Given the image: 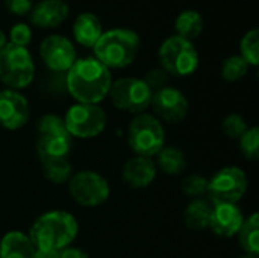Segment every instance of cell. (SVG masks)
<instances>
[{
  "instance_id": "603a6c76",
  "label": "cell",
  "mask_w": 259,
  "mask_h": 258,
  "mask_svg": "<svg viewBox=\"0 0 259 258\" xmlns=\"http://www.w3.org/2000/svg\"><path fill=\"white\" fill-rule=\"evenodd\" d=\"M158 167L165 175H181L187 169V158L179 148H162L158 154Z\"/></svg>"
},
{
  "instance_id": "83f0119b",
  "label": "cell",
  "mask_w": 259,
  "mask_h": 258,
  "mask_svg": "<svg viewBox=\"0 0 259 258\" xmlns=\"http://www.w3.org/2000/svg\"><path fill=\"white\" fill-rule=\"evenodd\" d=\"M38 135H49V134H68L64 119L55 114H46L39 119L36 125Z\"/></svg>"
},
{
  "instance_id": "1f68e13d",
  "label": "cell",
  "mask_w": 259,
  "mask_h": 258,
  "mask_svg": "<svg viewBox=\"0 0 259 258\" xmlns=\"http://www.w3.org/2000/svg\"><path fill=\"white\" fill-rule=\"evenodd\" d=\"M146 84L152 88V91H153V88H156V90H159V88H164V87H167L165 84H167V81H168V73L164 70V68H153V70H150L147 75H146Z\"/></svg>"
},
{
  "instance_id": "5bb4252c",
  "label": "cell",
  "mask_w": 259,
  "mask_h": 258,
  "mask_svg": "<svg viewBox=\"0 0 259 258\" xmlns=\"http://www.w3.org/2000/svg\"><path fill=\"white\" fill-rule=\"evenodd\" d=\"M244 216L237 204H219L212 205L209 227L212 233L223 239H231L238 234Z\"/></svg>"
},
{
  "instance_id": "836d02e7",
  "label": "cell",
  "mask_w": 259,
  "mask_h": 258,
  "mask_svg": "<svg viewBox=\"0 0 259 258\" xmlns=\"http://www.w3.org/2000/svg\"><path fill=\"white\" fill-rule=\"evenodd\" d=\"M59 258H90V255L79 248H65L59 251Z\"/></svg>"
},
{
  "instance_id": "2e32d148",
  "label": "cell",
  "mask_w": 259,
  "mask_h": 258,
  "mask_svg": "<svg viewBox=\"0 0 259 258\" xmlns=\"http://www.w3.org/2000/svg\"><path fill=\"white\" fill-rule=\"evenodd\" d=\"M158 167L153 160L146 157H134L123 167V179L132 189H146L156 178Z\"/></svg>"
},
{
  "instance_id": "277c9868",
  "label": "cell",
  "mask_w": 259,
  "mask_h": 258,
  "mask_svg": "<svg viewBox=\"0 0 259 258\" xmlns=\"http://www.w3.org/2000/svg\"><path fill=\"white\" fill-rule=\"evenodd\" d=\"M35 78V62L27 47L6 43L0 50V81L11 90H23Z\"/></svg>"
},
{
  "instance_id": "52a82bcc",
  "label": "cell",
  "mask_w": 259,
  "mask_h": 258,
  "mask_svg": "<svg viewBox=\"0 0 259 258\" xmlns=\"http://www.w3.org/2000/svg\"><path fill=\"white\" fill-rule=\"evenodd\" d=\"M108 96L117 109L141 114L150 106L153 91L144 79L120 78L112 82Z\"/></svg>"
},
{
  "instance_id": "30bf717a",
  "label": "cell",
  "mask_w": 259,
  "mask_h": 258,
  "mask_svg": "<svg viewBox=\"0 0 259 258\" xmlns=\"http://www.w3.org/2000/svg\"><path fill=\"white\" fill-rule=\"evenodd\" d=\"M68 190L71 198L83 207H97L109 198L108 181L94 170H80L70 178Z\"/></svg>"
},
{
  "instance_id": "7a4b0ae2",
  "label": "cell",
  "mask_w": 259,
  "mask_h": 258,
  "mask_svg": "<svg viewBox=\"0 0 259 258\" xmlns=\"http://www.w3.org/2000/svg\"><path fill=\"white\" fill-rule=\"evenodd\" d=\"M79 225L73 214L53 210L41 214L29 231V239L36 251H62L77 237Z\"/></svg>"
},
{
  "instance_id": "e0dca14e",
  "label": "cell",
  "mask_w": 259,
  "mask_h": 258,
  "mask_svg": "<svg viewBox=\"0 0 259 258\" xmlns=\"http://www.w3.org/2000/svg\"><path fill=\"white\" fill-rule=\"evenodd\" d=\"M73 141L70 134H49L38 135L36 140V154L41 163L52 160L67 158L71 151Z\"/></svg>"
},
{
  "instance_id": "3957f363",
  "label": "cell",
  "mask_w": 259,
  "mask_h": 258,
  "mask_svg": "<svg viewBox=\"0 0 259 258\" xmlns=\"http://www.w3.org/2000/svg\"><path fill=\"white\" fill-rule=\"evenodd\" d=\"M140 50V36L135 30L127 27H114L103 30L93 47L94 58L105 67L124 68L131 65Z\"/></svg>"
},
{
  "instance_id": "7402d4cb",
  "label": "cell",
  "mask_w": 259,
  "mask_h": 258,
  "mask_svg": "<svg viewBox=\"0 0 259 258\" xmlns=\"http://www.w3.org/2000/svg\"><path fill=\"white\" fill-rule=\"evenodd\" d=\"M238 242L241 249L246 254L258 255L259 254V214L253 213L247 219H244L240 231Z\"/></svg>"
},
{
  "instance_id": "8d00e7d4",
  "label": "cell",
  "mask_w": 259,
  "mask_h": 258,
  "mask_svg": "<svg viewBox=\"0 0 259 258\" xmlns=\"http://www.w3.org/2000/svg\"><path fill=\"white\" fill-rule=\"evenodd\" d=\"M238 258H258V255H250V254H244V255H241V257Z\"/></svg>"
},
{
  "instance_id": "4316f807",
  "label": "cell",
  "mask_w": 259,
  "mask_h": 258,
  "mask_svg": "<svg viewBox=\"0 0 259 258\" xmlns=\"http://www.w3.org/2000/svg\"><path fill=\"white\" fill-rule=\"evenodd\" d=\"M240 149L241 154L250 160L256 161L259 157V129L256 126L249 128L241 137H240Z\"/></svg>"
},
{
  "instance_id": "cb8c5ba5",
  "label": "cell",
  "mask_w": 259,
  "mask_h": 258,
  "mask_svg": "<svg viewBox=\"0 0 259 258\" xmlns=\"http://www.w3.org/2000/svg\"><path fill=\"white\" fill-rule=\"evenodd\" d=\"M42 170H44V176L53 184H64L65 181H70L73 175L71 164L68 163L67 158L46 161L42 163Z\"/></svg>"
},
{
  "instance_id": "4dcf8cb0",
  "label": "cell",
  "mask_w": 259,
  "mask_h": 258,
  "mask_svg": "<svg viewBox=\"0 0 259 258\" xmlns=\"http://www.w3.org/2000/svg\"><path fill=\"white\" fill-rule=\"evenodd\" d=\"M32 41V29L27 23H17L9 30V41L11 44L27 47Z\"/></svg>"
},
{
  "instance_id": "6da1fadb",
  "label": "cell",
  "mask_w": 259,
  "mask_h": 258,
  "mask_svg": "<svg viewBox=\"0 0 259 258\" xmlns=\"http://www.w3.org/2000/svg\"><path fill=\"white\" fill-rule=\"evenodd\" d=\"M65 85L77 103L97 105L108 96L112 85V75L94 56L77 58L67 71Z\"/></svg>"
},
{
  "instance_id": "8992f818",
  "label": "cell",
  "mask_w": 259,
  "mask_h": 258,
  "mask_svg": "<svg viewBox=\"0 0 259 258\" xmlns=\"http://www.w3.org/2000/svg\"><path fill=\"white\" fill-rule=\"evenodd\" d=\"M161 68L173 76H190L199 67V52L193 41L178 35L162 41L158 50Z\"/></svg>"
},
{
  "instance_id": "4fadbf2b",
  "label": "cell",
  "mask_w": 259,
  "mask_h": 258,
  "mask_svg": "<svg viewBox=\"0 0 259 258\" xmlns=\"http://www.w3.org/2000/svg\"><path fill=\"white\" fill-rule=\"evenodd\" d=\"M30 117L27 99L11 88L0 91V125L9 131L23 128Z\"/></svg>"
},
{
  "instance_id": "d4e9b609",
  "label": "cell",
  "mask_w": 259,
  "mask_h": 258,
  "mask_svg": "<svg viewBox=\"0 0 259 258\" xmlns=\"http://www.w3.org/2000/svg\"><path fill=\"white\" fill-rule=\"evenodd\" d=\"M240 56L249 65L256 67L259 64V30L256 27L243 35L240 41Z\"/></svg>"
},
{
  "instance_id": "e575fe53",
  "label": "cell",
  "mask_w": 259,
  "mask_h": 258,
  "mask_svg": "<svg viewBox=\"0 0 259 258\" xmlns=\"http://www.w3.org/2000/svg\"><path fill=\"white\" fill-rule=\"evenodd\" d=\"M33 258H59V251H35Z\"/></svg>"
},
{
  "instance_id": "5b68a950",
  "label": "cell",
  "mask_w": 259,
  "mask_h": 258,
  "mask_svg": "<svg viewBox=\"0 0 259 258\" xmlns=\"http://www.w3.org/2000/svg\"><path fill=\"white\" fill-rule=\"evenodd\" d=\"M127 143L138 157H155L165 143L161 120L147 113L137 114L127 129Z\"/></svg>"
},
{
  "instance_id": "8fae6325",
  "label": "cell",
  "mask_w": 259,
  "mask_h": 258,
  "mask_svg": "<svg viewBox=\"0 0 259 258\" xmlns=\"http://www.w3.org/2000/svg\"><path fill=\"white\" fill-rule=\"evenodd\" d=\"M39 56L46 67L56 73L71 68L77 59L74 44L64 35H49L39 44Z\"/></svg>"
},
{
  "instance_id": "7c38bea8",
  "label": "cell",
  "mask_w": 259,
  "mask_h": 258,
  "mask_svg": "<svg viewBox=\"0 0 259 258\" xmlns=\"http://www.w3.org/2000/svg\"><path fill=\"white\" fill-rule=\"evenodd\" d=\"M155 117L167 123H179L188 114V99L182 91L173 87H164L153 93L152 103Z\"/></svg>"
},
{
  "instance_id": "d6986e66",
  "label": "cell",
  "mask_w": 259,
  "mask_h": 258,
  "mask_svg": "<svg viewBox=\"0 0 259 258\" xmlns=\"http://www.w3.org/2000/svg\"><path fill=\"white\" fill-rule=\"evenodd\" d=\"M35 246L21 231H9L0 240V258H33Z\"/></svg>"
},
{
  "instance_id": "ffe728a7",
  "label": "cell",
  "mask_w": 259,
  "mask_h": 258,
  "mask_svg": "<svg viewBox=\"0 0 259 258\" xmlns=\"http://www.w3.org/2000/svg\"><path fill=\"white\" fill-rule=\"evenodd\" d=\"M203 26H205V21H203L202 14L194 9L182 11L175 20L176 35L188 41L199 38L200 33L203 32Z\"/></svg>"
},
{
  "instance_id": "9c48e42d",
  "label": "cell",
  "mask_w": 259,
  "mask_h": 258,
  "mask_svg": "<svg viewBox=\"0 0 259 258\" xmlns=\"http://www.w3.org/2000/svg\"><path fill=\"white\" fill-rule=\"evenodd\" d=\"M67 132L76 138H94L100 135L108 123L106 113L99 105L74 103L68 108L64 119Z\"/></svg>"
},
{
  "instance_id": "f546056e",
  "label": "cell",
  "mask_w": 259,
  "mask_h": 258,
  "mask_svg": "<svg viewBox=\"0 0 259 258\" xmlns=\"http://www.w3.org/2000/svg\"><path fill=\"white\" fill-rule=\"evenodd\" d=\"M181 189L185 195L200 199V196L206 195L208 192V179L200 175H190L182 181Z\"/></svg>"
},
{
  "instance_id": "9a60e30c",
  "label": "cell",
  "mask_w": 259,
  "mask_h": 258,
  "mask_svg": "<svg viewBox=\"0 0 259 258\" xmlns=\"http://www.w3.org/2000/svg\"><path fill=\"white\" fill-rule=\"evenodd\" d=\"M70 8L64 0H41L30 11V23L36 27L52 29L67 20Z\"/></svg>"
},
{
  "instance_id": "f1b7e54d",
  "label": "cell",
  "mask_w": 259,
  "mask_h": 258,
  "mask_svg": "<svg viewBox=\"0 0 259 258\" xmlns=\"http://www.w3.org/2000/svg\"><path fill=\"white\" fill-rule=\"evenodd\" d=\"M222 129L225 132V135L231 140H240V137L249 129L246 120L240 116V114H229L223 123H222Z\"/></svg>"
},
{
  "instance_id": "ac0fdd59",
  "label": "cell",
  "mask_w": 259,
  "mask_h": 258,
  "mask_svg": "<svg viewBox=\"0 0 259 258\" xmlns=\"http://www.w3.org/2000/svg\"><path fill=\"white\" fill-rule=\"evenodd\" d=\"M102 33H103V26L96 14L82 12L76 17L73 23V36L77 41V44L93 49Z\"/></svg>"
},
{
  "instance_id": "ba28073f",
  "label": "cell",
  "mask_w": 259,
  "mask_h": 258,
  "mask_svg": "<svg viewBox=\"0 0 259 258\" xmlns=\"http://www.w3.org/2000/svg\"><path fill=\"white\" fill-rule=\"evenodd\" d=\"M247 187L249 181L244 170L237 166H228L215 172L208 181L206 195L212 205L237 204L246 195Z\"/></svg>"
},
{
  "instance_id": "d590c367",
  "label": "cell",
  "mask_w": 259,
  "mask_h": 258,
  "mask_svg": "<svg viewBox=\"0 0 259 258\" xmlns=\"http://www.w3.org/2000/svg\"><path fill=\"white\" fill-rule=\"evenodd\" d=\"M6 43H8V38H6V35H5V32L0 29V50L6 46Z\"/></svg>"
},
{
  "instance_id": "44dd1931",
  "label": "cell",
  "mask_w": 259,
  "mask_h": 258,
  "mask_svg": "<svg viewBox=\"0 0 259 258\" xmlns=\"http://www.w3.org/2000/svg\"><path fill=\"white\" fill-rule=\"evenodd\" d=\"M212 207L205 199H194L184 211V224L193 231H203L209 227Z\"/></svg>"
},
{
  "instance_id": "484cf974",
  "label": "cell",
  "mask_w": 259,
  "mask_h": 258,
  "mask_svg": "<svg viewBox=\"0 0 259 258\" xmlns=\"http://www.w3.org/2000/svg\"><path fill=\"white\" fill-rule=\"evenodd\" d=\"M247 71H249V64L240 55L228 56L222 64V76L228 82H237L243 79L247 75Z\"/></svg>"
},
{
  "instance_id": "d6a6232c",
  "label": "cell",
  "mask_w": 259,
  "mask_h": 258,
  "mask_svg": "<svg viewBox=\"0 0 259 258\" xmlns=\"http://www.w3.org/2000/svg\"><path fill=\"white\" fill-rule=\"evenodd\" d=\"M33 0H5V8L18 17H24L27 14H30L32 8H33Z\"/></svg>"
}]
</instances>
